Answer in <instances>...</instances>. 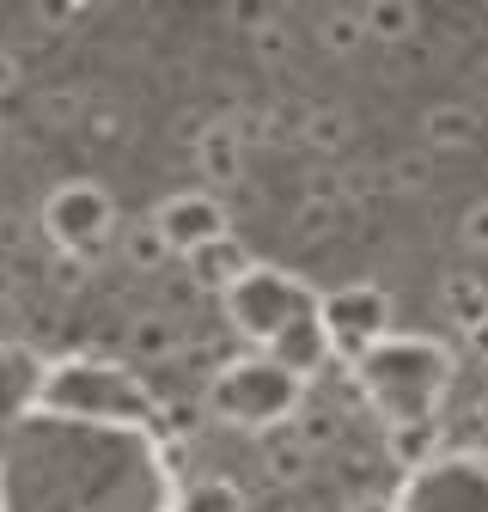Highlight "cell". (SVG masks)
Wrapping results in <instances>:
<instances>
[{"label":"cell","instance_id":"6da1fadb","mask_svg":"<svg viewBox=\"0 0 488 512\" xmlns=\"http://www.w3.org/2000/svg\"><path fill=\"white\" fill-rule=\"evenodd\" d=\"M452 354L427 336H385L373 354L354 366L360 397L385 415V427H409V421H440V403L452 391Z\"/></svg>","mask_w":488,"mask_h":512},{"label":"cell","instance_id":"7a4b0ae2","mask_svg":"<svg viewBox=\"0 0 488 512\" xmlns=\"http://www.w3.org/2000/svg\"><path fill=\"white\" fill-rule=\"evenodd\" d=\"M202 403L214 421H226L238 433H269V427H287L305 415V378L269 354H232L226 366H214Z\"/></svg>","mask_w":488,"mask_h":512},{"label":"cell","instance_id":"3957f363","mask_svg":"<svg viewBox=\"0 0 488 512\" xmlns=\"http://www.w3.org/2000/svg\"><path fill=\"white\" fill-rule=\"evenodd\" d=\"M318 299H324V293H312L305 281H293L287 269L257 263L251 275L226 293V324L251 342V354H269L281 336H293L299 324H312V317H318Z\"/></svg>","mask_w":488,"mask_h":512},{"label":"cell","instance_id":"277c9868","mask_svg":"<svg viewBox=\"0 0 488 512\" xmlns=\"http://www.w3.org/2000/svg\"><path fill=\"white\" fill-rule=\"evenodd\" d=\"M43 238L68 256V263H92L104 256L116 238H122V214H116V196L98 183V177H68L43 196V214H37Z\"/></svg>","mask_w":488,"mask_h":512},{"label":"cell","instance_id":"5b68a950","mask_svg":"<svg viewBox=\"0 0 488 512\" xmlns=\"http://www.w3.org/2000/svg\"><path fill=\"white\" fill-rule=\"evenodd\" d=\"M318 324L330 336V354L360 366L366 354H373L385 336H391V293L379 281H348L336 293L318 299Z\"/></svg>","mask_w":488,"mask_h":512},{"label":"cell","instance_id":"8992f818","mask_svg":"<svg viewBox=\"0 0 488 512\" xmlns=\"http://www.w3.org/2000/svg\"><path fill=\"white\" fill-rule=\"evenodd\" d=\"M147 220L159 226L165 250H171V256H183V263H190L196 250H208L214 238H226V232H232L226 202L214 196V189H177V196H165Z\"/></svg>","mask_w":488,"mask_h":512},{"label":"cell","instance_id":"52a82bcc","mask_svg":"<svg viewBox=\"0 0 488 512\" xmlns=\"http://www.w3.org/2000/svg\"><path fill=\"white\" fill-rule=\"evenodd\" d=\"M251 269H257V256L244 250L232 232H226V238H214L208 250H196V256H190V275H196V287H202V293H220V299H226V293H232L244 275H251Z\"/></svg>","mask_w":488,"mask_h":512},{"label":"cell","instance_id":"ba28073f","mask_svg":"<svg viewBox=\"0 0 488 512\" xmlns=\"http://www.w3.org/2000/svg\"><path fill=\"white\" fill-rule=\"evenodd\" d=\"M421 135H427V153H464L482 141V116L470 104H434L421 116Z\"/></svg>","mask_w":488,"mask_h":512},{"label":"cell","instance_id":"9c48e42d","mask_svg":"<svg viewBox=\"0 0 488 512\" xmlns=\"http://www.w3.org/2000/svg\"><path fill=\"white\" fill-rule=\"evenodd\" d=\"M196 171H202V183H238V171H244V135L238 128H202L196 135Z\"/></svg>","mask_w":488,"mask_h":512},{"label":"cell","instance_id":"30bf717a","mask_svg":"<svg viewBox=\"0 0 488 512\" xmlns=\"http://www.w3.org/2000/svg\"><path fill=\"white\" fill-rule=\"evenodd\" d=\"M440 305H446V317H452V330H482L488 324V281H476V275H446L440 281Z\"/></svg>","mask_w":488,"mask_h":512},{"label":"cell","instance_id":"8fae6325","mask_svg":"<svg viewBox=\"0 0 488 512\" xmlns=\"http://www.w3.org/2000/svg\"><path fill=\"white\" fill-rule=\"evenodd\" d=\"M391 458L403 470H434L440 464V421H409V427H391Z\"/></svg>","mask_w":488,"mask_h":512},{"label":"cell","instance_id":"7c38bea8","mask_svg":"<svg viewBox=\"0 0 488 512\" xmlns=\"http://www.w3.org/2000/svg\"><path fill=\"white\" fill-rule=\"evenodd\" d=\"M360 19H366V37H379V43H409L415 37V25H421V13L409 7V0H373V7H360Z\"/></svg>","mask_w":488,"mask_h":512},{"label":"cell","instance_id":"4fadbf2b","mask_svg":"<svg viewBox=\"0 0 488 512\" xmlns=\"http://www.w3.org/2000/svg\"><path fill=\"white\" fill-rule=\"evenodd\" d=\"M177 512H251V506H244V488L232 476H196L183 488Z\"/></svg>","mask_w":488,"mask_h":512},{"label":"cell","instance_id":"5bb4252c","mask_svg":"<svg viewBox=\"0 0 488 512\" xmlns=\"http://www.w3.org/2000/svg\"><path fill=\"white\" fill-rule=\"evenodd\" d=\"M122 263L129 269H141V275H153V269H165L171 263V250H165V238H159V226L153 220H135V226H122Z\"/></svg>","mask_w":488,"mask_h":512},{"label":"cell","instance_id":"9a60e30c","mask_svg":"<svg viewBox=\"0 0 488 512\" xmlns=\"http://www.w3.org/2000/svg\"><path fill=\"white\" fill-rule=\"evenodd\" d=\"M348 220V208L330 196V189H312V196H305L299 202V214H293V226L305 232V238H312V244H324V238H336V226Z\"/></svg>","mask_w":488,"mask_h":512},{"label":"cell","instance_id":"2e32d148","mask_svg":"<svg viewBox=\"0 0 488 512\" xmlns=\"http://www.w3.org/2000/svg\"><path fill=\"white\" fill-rule=\"evenodd\" d=\"M129 348H135L141 360H177L183 336H177L171 317H135V324H129Z\"/></svg>","mask_w":488,"mask_h":512},{"label":"cell","instance_id":"e0dca14e","mask_svg":"<svg viewBox=\"0 0 488 512\" xmlns=\"http://www.w3.org/2000/svg\"><path fill=\"white\" fill-rule=\"evenodd\" d=\"M299 135L312 141L318 153H336V147L354 135V122H348V110H330V104H318V110H299Z\"/></svg>","mask_w":488,"mask_h":512},{"label":"cell","instance_id":"ac0fdd59","mask_svg":"<svg viewBox=\"0 0 488 512\" xmlns=\"http://www.w3.org/2000/svg\"><path fill=\"white\" fill-rule=\"evenodd\" d=\"M391 189H403V196H415V189H427V177H434V153H397L385 165Z\"/></svg>","mask_w":488,"mask_h":512},{"label":"cell","instance_id":"d6986e66","mask_svg":"<svg viewBox=\"0 0 488 512\" xmlns=\"http://www.w3.org/2000/svg\"><path fill=\"white\" fill-rule=\"evenodd\" d=\"M324 43H330V49H360V43H366L360 7H354V13H324Z\"/></svg>","mask_w":488,"mask_h":512},{"label":"cell","instance_id":"ffe728a7","mask_svg":"<svg viewBox=\"0 0 488 512\" xmlns=\"http://www.w3.org/2000/svg\"><path fill=\"white\" fill-rule=\"evenodd\" d=\"M305 458H312V452H305L299 439L269 445V476H275V482H299V476H305Z\"/></svg>","mask_w":488,"mask_h":512},{"label":"cell","instance_id":"44dd1931","mask_svg":"<svg viewBox=\"0 0 488 512\" xmlns=\"http://www.w3.org/2000/svg\"><path fill=\"white\" fill-rule=\"evenodd\" d=\"M458 238H464L476 256H488V196L464 208V220H458Z\"/></svg>","mask_w":488,"mask_h":512},{"label":"cell","instance_id":"7402d4cb","mask_svg":"<svg viewBox=\"0 0 488 512\" xmlns=\"http://www.w3.org/2000/svg\"><path fill=\"white\" fill-rule=\"evenodd\" d=\"M86 128H92V141H122V135H116L122 116H116V110H92V116H86Z\"/></svg>","mask_w":488,"mask_h":512},{"label":"cell","instance_id":"603a6c76","mask_svg":"<svg viewBox=\"0 0 488 512\" xmlns=\"http://www.w3.org/2000/svg\"><path fill=\"white\" fill-rule=\"evenodd\" d=\"M342 512H397V500H385V494H354Z\"/></svg>","mask_w":488,"mask_h":512},{"label":"cell","instance_id":"cb8c5ba5","mask_svg":"<svg viewBox=\"0 0 488 512\" xmlns=\"http://www.w3.org/2000/svg\"><path fill=\"white\" fill-rule=\"evenodd\" d=\"M13 80H19V61H13L7 49H0V98H7V92H13Z\"/></svg>","mask_w":488,"mask_h":512},{"label":"cell","instance_id":"d4e9b609","mask_svg":"<svg viewBox=\"0 0 488 512\" xmlns=\"http://www.w3.org/2000/svg\"><path fill=\"white\" fill-rule=\"evenodd\" d=\"M464 342H470V354H476V360H488V324H482V330H470Z\"/></svg>","mask_w":488,"mask_h":512}]
</instances>
